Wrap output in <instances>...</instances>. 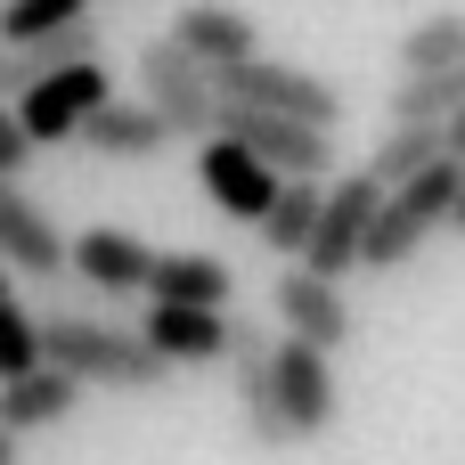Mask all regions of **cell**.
I'll return each instance as SVG.
<instances>
[{
	"mask_svg": "<svg viewBox=\"0 0 465 465\" xmlns=\"http://www.w3.org/2000/svg\"><path fill=\"white\" fill-rule=\"evenodd\" d=\"M41 360L65 368L74 384H106V392H155L172 376V360L139 327H98V319H41Z\"/></svg>",
	"mask_w": 465,
	"mask_h": 465,
	"instance_id": "obj_1",
	"label": "cell"
},
{
	"mask_svg": "<svg viewBox=\"0 0 465 465\" xmlns=\"http://www.w3.org/2000/svg\"><path fill=\"white\" fill-rule=\"evenodd\" d=\"M458 188H465V163H433V172H417V180H401L392 196H384V213H376V237H368V270L376 278H392L401 262H417L425 253V237H441L450 229V213H458Z\"/></svg>",
	"mask_w": 465,
	"mask_h": 465,
	"instance_id": "obj_2",
	"label": "cell"
},
{
	"mask_svg": "<svg viewBox=\"0 0 465 465\" xmlns=\"http://www.w3.org/2000/svg\"><path fill=\"white\" fill-rule=\"evenodd\" d=\"M139 90H147V106H155V114L180 131V139H221V114H229V98H221L213 65H204V57H188L172 33L139 49Z\"/></svg>",
	"mask_w": 465,
	"mask_h": 465,
	"instance_id": "obj_3",
	"label": "cell"
},
{
	"mask_svg": "<svg viewBox=\"0 0 465 465\" xmlns=\"http://www.w3.org/2000/svg\"><path fill=\"white\" fill-rule=\"evenodd\" d=\"M213 82L237 106H270V114H294V123H319V131L343 123V90L311 65H286V57H245V65H221Z\"/></svg>",
	"mask_w": 465,
	"mask_h": 465,
	"instance_id": "obj_4",
	"label": "cell"
},
{
	"mask_svg": "<svg viewBox=\"0 0 465 465\" xmlns=\"http://www.w3.org/2000/svg\"><path fill=\"white\" fill-rule=\"evenodd\" d=\"M384 180L360 163V172H343V180H327V213H319V237H311V270H327V278H351V270H368V237H376V213H384Z\"/></svg>",
	"mask_w": 465,
	"mask_h": 465,
	"instance_id": "obj_5",
	"label": "cell"
},
{
	"mask_svg": "<svg viewBox=\"0 0 465 465\" xmlns=\"http://www.w3.org/2000/svg\"><path fill=\"white\" fill-rule=\"evenodd\" d=\"M196 180H204V196H213L237 229H262V221H270V204L286 196V172H278V163H262V155H253L245 139H229V131L196 147Z\"/></svg>",
	"mask_w": 465,
	"mask_h": 465,
	"instance_id": "obj_6",
	"label": "cell"
},
{
	"mask_svg": "<svg viewBox=\"0 0 465 465\" xmlns=\"http://www.w3.org/2000/svg\"><path fill=\"white\" fill-rule=\"evenodd\" d=\"M221 131L245 139V147H253L262 163H278L286 180H327V172H335V131H319V123H294V114H270V106H237V98H229Z\"/></svg>",
	"mask_w": 465,
	"mask_h": 465,
	"instance_id": "obj_7",
	"label": "cell"
},
{
	"mask_svg": "<svg viewBox=\"0 0 465 465\" xmlns=\"http://www.w3.org/2000/svg\"><path fill=\"white\" fill-rule=\"evenodd\" d=\"M106 98H114V74H106V65H65V74L33 82V90L16 98V114H25V131H33V147H65V139H82V123H90Z\"/></svg>",
	"mask_w": 465,
	"mask_h": 465,
	"instance_id": "obj_8",
	"label": "cell"
},
{
	"mask_svg": "<svg viewBox=\"0 0 465 465\" xmlns=\"http://www.w3.org/2000/svg\"><path fill=\"white\" fill-rule=\"evenodd\" d=\"M270 302H278V327H286V335H302V343H319V351H343V343H351V294H343V278L294 262V270L270 286Z\"/></svg>",
	"mask_w": 465,
	"mask_h": 465,
	"instance_id": "obj_9",
	"label": "cell"
},
{
	"mask_svg": "<svg viewBox=\"0 0 465 465\" xmlns=\"http://www.w3.org/2000/svg\"><path fill=\"white\" fill-rule=\"evenodd\" d=\"M278 392H286V425H294V441L335 433V417H343V392H335V351H319V343L286 335V343H278Z\"/></svg>",
	"mask_w": 465,
	"mask_h": 465,
	"instance_id": "obj_10",
	"label": "cell"
},
{
	"mask_svg": "<svg viewBox=\"0 0 465 465\" xmlns=\"http://www.w3.org/2000/svg\"><path fill=\"white\" fill-rule=\"evenodd\" d=\"M0 262H8V270H33L41 286H57V278L74 270V237H65L16 180H0Z\"/></svg>",
	"mask_w": 465,
	"mask_h": 465,
	"instance_id": "obj_11",
	"label": "cell"
},
{
	"mask_svg": "<svg viewBox=\"0 0 465 465\" xmlns=\"http://www.w3.org/2000/svg\"><path fill=\"white\" fill-rule=\"evenodd\" d=\"M155 245L147 237H131V229H82L74 237V278L90 286V294H106V302H131V294H147L155 286Z\"/></svg>",
	"mask_w": 465,
	"mask_h": 465,
	"instance_id": "obj_12",
	"label": "cell"
},
{
	"mask_svg": "<svg viewBox=\"0 0 465 465\" xmlns=\"http://www.w3.org/2000/svg\"><path fill=\"white\" fill-rule=\"evenodd\" d=\"M229 368H237V409H245V433H253L262 450H286V441H294V425H286V392H278V343H270L262 327H237Z\"/></svg>",
	"mask_w": 465,
	"mask_h": 465,
	"instance_id": "obj_13",
	"label": "cell"
},
{
	"mask_svg": "<svg viewBox=\"0 0 465 465\" xmlns=\"http://www.w3.org/2000/svg\"><path fill=\"white\" fill-rule=\"evenodd\" d=\"M139 335H147L172 368H204V360H229V351H237L229 311H196V302H155V311L139 319Z\"/></svg>",
	"mask_w": 465,
	"mask_h": 465,
	"instance_id": "obj_14",
	"label": "cell"
},
{
	"mask_svg": "<svg viewBox=\"0 0 465 465\" xmlns=\"http://www.w3.org/2000/svg\"><path fill=\"white\" fill-rule=\"evenodd\" d=\"M172 41H180L188 57H204L213 74H221V65H245V57H262V33H253V16H245V8H229V0H188V8H180V25H172Z\"/></svg>",
	"mask_w": 465,
	"mask_h": 465,
	"instance_id": "obj_15",
	"label": "cell"
},
{
	"mask_svg": "<svg viewBox=\"0 0 465 465\" xmlns=\"http://www.w3.org/2000/svg\"><path fill=\"white\" fill-rule=\"evenodd\" d=\"M98 16H74V25H57V33H41V41H25L8 65H0V98H25L33 82H49V74H65V65H98Z\"/></svg>",
	"mask_w": 465,
	"mask_h": 465,
	"instance_id": "obj_16",
	"label": "cell"
},
{
	"mask_svg": "<svg viewBox=\"0 0 465 465\" xmlns=\"http://www.w3.org/2000/svg\"><path fill=\"white\" fill-rule=\"evenodd\" d=\"M82 139H90L98 155H114V163H147V155H163L180 131H172L147 98H106V106L82 123Z\"/></svg>",
	"mask_w": 465,
	"mask_h": 465,
	"instance_id": "obj_17",
	"label": "cell"
},
{
	"mask_svg": "<svg viewBox=\"0 0 465 465\" xmlns=\"http://www.w3.org/2000/svg\"><path fill=\"white\" fill-rule=\"evenodd\" d=\"M82 392L90 384H74L65 368H33V376H16V384H0V425L25 441V433H49V425H65L74 409H82Z\"/></svg>",
	"mask_w": 465,
	"mask_h": 465,
	"instance_id": "obj_18",
	"label": "cell"
},
{
	"mask_svg": "<svg viewBox=\"0 0 465 465\" xmlns=\"http://www.w3.org/2000/svg\"><path fill=\"white\" fill-rule=\"evenodd\" d=\"M155 302H196V311H229V294H237V278H229V262L221 253H163L155 262V286H147Z\"/></svg>",
	"mask_w": 465,
	"mask_h": 465,
	"instance_id": "obj_19",
	"label": "cell"
},
{
	"mask_svg": "<svg viewBox=\"0 0 465 465\" xmlns=\"http://www.w3.org/2000/svg\"><path fill=\"white\" fill-rule=\"evenodd\" d=\"M319 213H327V180H286V196L270 204V221L253 229L270 253H286V262H302L311 253V237H319Z\"/></svg>",
	"mask_w": 465,
	"mask_h": 465,
	"instance_id": "obj_20",
	"label": "cell"
},
{
	"mask_svg": "<svg viewBox=\"0 0 465 465\" xmlns=\"http://www.w3.org/2000/svg\"><path fill=\"white\" fill-rule=\"evenodd\" d=\"M458 106H465V65L401 74V82H392V123H450Z\"/></svg>",
	"mask_w": 465,
	"mask_h": 465,
	"instance_id": "obj_21",
	"label": "cell"
},
{
	"mask_svg": "<svg viewBox=\"0 0 465 465\" xmlns=\"http://www.w3.org/2000/svg\"><path fill=\"white\" fill-rule=\"evenodd\" d=\"M450 147H441V123H392V139L368 155V172L384 180V188H401V180H417V172H433Z\"/></svg>",
	"mask_w": 465,
	"mask_h": 465,
	"instance_id": "obj_22",
	"label": "cell"
},
{
	"mask_svg": "<svg viewBox=\"0 0 465 465\" xmlns=\"http://www.w3.org/2000/svg\"><path fill=\"white\" fill-rule=\"evenodd\" d=\"M441 65H465V16L458 8L417 16L409 41H401V74H441Z\"/></svg>",
	"mask_w": 465,
	"mask_h": 465,
	"instance_id": "obj_23",
	"label": "cell"
},
{
	"mask_svg": "<svg viewBox=\"0 0 465 465\" xmlns=\"http://www.w3.org/2000/svg\"><path fill=\"white\" fill-rule=\"evenodd\" d=\"M33 368H49V360H41V319H33L25 302H0V384L33 376Z\"/></svg>",
	"mask_w": 465,
	"mask_h": 465,
	"instance_id": "obj_24",
	"label": "cell"
},
{
	"mask_svg": "<svg viewBox=\"0 0 465 465\" xmlns=\"http://www.w3.org/2000/svg\"><path fill=\"white\" fill-rule=\"evenodd\" d=\"M74 16H90V0H0V33L16 49L41 41V33H57V25H74Z\"/></svg>",
	"mask_w": 465,
	"mask_h": 465,
	"instance_id": "obj_25",
	"label": "cell"
},
{
	"mask_svg": "<svg viewBox=\"0 0 465 465\" xmlns=\"http://www.w3.org/2000/svg\"><path fill=\"white\" fill-rule=\"evenodd\" d=\"M25 163H33V131H25L16 106H0V180H16Z\"/></svg>",
	"mask_w": 465,
	"mask_h": 465,
	"instance_id": "obj_26",
	"label": "cell"
},
{
	"mask_svg": "<svg viewBox=\"0 0 465 465\" xmlns=\"http://www.w3.org/2000/svg\"><path fill=\"white\" fill-rule=\"evenodd\" d=\"M441 147H450V163H465V106L441 123Z\"/></svg>",
	"mask_w": 465,
	"mask_h": 465,
	"instance_id": "obj_27",
	"label": "cell"
},
{
	"mask_svg": "<svg viewBox=\"0 0 465 465\" xmlns=\"http://www.w3.org/2000/svg\"><path fill=\"white\" fill-rule=\"evenodd\" d=\"M0 465H16V433L8 425H0Z\"/></svg>",
	"mask_w": 465,
	"mask_h": 465,
	"instance_id": "obj_28",
	"label": "cell"
},
{
	"mask_svg": "<svg viewBox=\"0 0 465 465\" xmlns=\"http://www.w3.org/2000/svg\"><path fill=\"white\" fill-rule=\"evenodd\" d=\"M450 237H465V188H458V213H450Z\"/></svg>",
	"mask_w": 465,
	"mask_h": 465,
	"instance_id": "obj_29",
	"label": "cell"
},
{
	"mask_svg": "<svg viewBox=\"0 0 465 465\" xmlns=\"http://www.w3.org/2000/svg\"><path fill=\"white\" fill-rule=\"evenodd\" d=\"M8 57H16V41H8V33H0V65H8Z\"/></svg>",
	"mask_w": 465,
	"mask_h": 465,
	"instance_id": "obj_30",
	"label": "cell"
},
{
	"mask_svg": "<svg viewBox=\"0 0 465 465\" xmlns=\"http://www.w3.org/2000/svg\"><path fill=\"white\" fill-rule=\"evenodd\" d=\"M0 302H16V294H8V262H0Z\"/></svg>",
	"mask_w": 465,
	"mask_h": 465,
	"instance_id": "obj_31",
	"label": "cell"
}]
</instances>
